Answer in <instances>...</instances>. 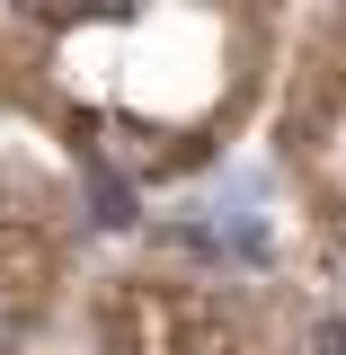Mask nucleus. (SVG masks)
Instances as JSON below:
<instances>
[{"mask_svg": "<svg viewBox=\"0 0 346 355\" xmlns=\"http://www.w3.org/2000/svg\"><path fill=\"white\" fill-rule=\"evenodd\" d=\"M89 222H98V231H125L133 222V187L107 169V160H89Z\"/></svg>", "mask_w": 346, "mask_h": 355, "instance_id": "nucleus-1", "label": "nucleus"}, {"mask_svg": "<svg viewBox=\"0 0 346 355\" xmlns=\"http://www.w3.org/2000/svg\"><path fill=\"white\" fill-rule=\"evenodd\" d=\"M311 355H346V329H338V320H311Z\"/></svg>", "mask_w": 346, "mask_h": 355, "instance_id": "nucleus-2", "label": "nucleus"}]
</instances>
